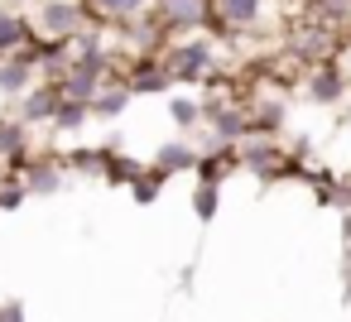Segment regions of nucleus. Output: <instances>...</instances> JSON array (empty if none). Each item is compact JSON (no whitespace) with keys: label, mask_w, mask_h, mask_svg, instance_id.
<instances>
[{"label":"nucleus","mask_w":351,"mask_h":322,"mask_svg":"<svg viewBox=\"0 0 351 322\" xmlns=\"http://www.w3.org/2000/svg\"><path fill=\"white\" fill-rule=\"evenodd\" d=\"M159 63L169 73L173 87H212L217 82V63H221V49L207 39V34H193V39H169L159 49Z\"/></svg>","instance_id":"obj_1"},{"label":"nucleus","mask_w":351,"mask_h":322,"mask_svg":"<svg viewBox=\"0 0 351 322\" xmlns=\"http://www.w3.org/2000/svg\"><path fill=\"white\" fill-rule=\"evenodd\" d=\"M25 207V188H20V178H5L0 183V212H20Z\"/></svg>","instance_id":"obj_22"},{"label":"nucleus","mask_w":351,"mask_h":322,"mask_svg":"<svg viewBox=\"0 0 351 322\" xmlns=\"http://www.w3.org/2000/svg\"><path fill=\"white\" fill-rule=\"evenodd\" d=\"M303 97H308V101H317V106H341V97H346V77H341L337 58H332V63H317V68L308 73Z\"/></svg>","instance_id":"obj_13"},{"label":"nucleus","mask_w":351,"mask_h":322,"mask_svg":"<svg viewBox=\"0 0 351 322\" xmlns=\"http://www.w3.org/2000/svg\"><path fill=\"white\" fill-rule=\"evenodd\" d=\"M130 101H135V97H130V92L121 87V77H116V82H106V87L87 101V116H92V121H121V116L130 111Z\"/></svg>","instance_id":"obj_17"},{"label":"nucleus","mask_w":351,"mask_h":322,"mask_svg":"<svg viewBox=\"0 0 351 322\" xmlns=\"http://www.w3.org/2000/svg\"><path fill=\"white\" fill-rule=\"evenodd\" d=\"M293 15H308V20H317V25H327V29H337V34L346 39V25H351V0H303Z\"/></svg>","instance_id":"obj_16"},{"label":"nucleus","mask_w":351,"mask_h":322,"mask_svg":"<svg viewBox=\"0 0 351 322\" xmlns=\"http://www.w3.org/2000/svg\"><path fill=\"white\" fill-rule=\"evenodd\" d=\"M169 121L178 130H193L197 125V97H169Z\"/></svg>","instance_id":"obj_20"},{"label":"nucleus","mask_w":351,"mask_h":322,"mask_svg":"<svg viewBox=\"0 0 351 322\" xmlns=\"http://www.w3.org/2000/svg\"><path fill=\"white\" fill-rule=\"evenodd\" d=\"M193 173H197V183H202V188H221V183L236 173V149H212V154H197Z\"/></svg>","instance_id":"obj_18"},{"label":"nucleus","mask_w":351,"mask_h":322,"mask_svg":"<svg viewBox=\"0 0 351 322\" xmlns=\"http://www.w3.org/2000/svg\"><path fill=\"white\" fill-rule=\"evenodd\" d=\"M217 207H221V188H202V183H197V193H193V212H197V221H212Z\"/></svg>","instance_id":"obj_21"},{"label":"nucleus","mask_w":351,"mask_h":322,"mask_svg":"<svg viewBox=\"0 0 351 322\" xmlns=\"http://www.w3.org/2000/svg\"><path fill=\"white\" fill-rule=\"evenodd\" d=\"M284 15H279V0H212V29L217 34H265L274 29Z\"/></svg>","instance_id":"obj_2"},{"label":"nucleus","mask_w":351,"mask_h":322,"mask_svg":"<svg viewBox=\"0 0 351 322\" xmlns=\"http://www.w3.org/2000/svg\"><path fill=\"white\" fill-rule=\"evenodd\" d=\"M149 15L159 20L164 39H193L212 29V0H154Z\"/></svg>","instance_id":"obj_5"},{"label":"nucleus","mask_w":351,"mask_h":322,"mask_svg":"<svg viewBox=\"0 0 351 322\" xmlns=\"http://www.w3.org/2000/svg\"><path fill=\"white\" fill-rule=\"evenodd\" d=\"M58 101H63V97H58V87H53V82H34V87L15 101V121H20L25 130L49 125V121H53V111H58Z\"/></svg>","instance_id":"obj_10"},{"label":"nucleus","mask_w":351,"mask_h":322,"mask_svg":"<svg viewBox=\"0 0 351 322\" xmlns=\"http://www.w3.org/2000/svg\"><path fill=\"white\" fill-rule=\"evenodd\" d=\"M29 159H34L29 130H25L15 116H5V121H0V169H5V173H20Z\"/></svg>","instance_id":"obj_12"},{"label":"nucleus","mask_w":351,"mask_h":322,"mask_svg":"<svg viewBox=\"0 0 351 322\" xmlns=\"http://www.w3.org/2000/svg\"><path fill=\"white\" fill-rule=\"evenodd\" d=\"M0 322H25V303H20V298L5 303V308H0Z\"/></svg>","instance_id":"obj_26"},{"label":"nucleus","mask_w":351,"mask_h":322,"mask_svg":"<svg viewBox=\"0 0 351 322\" xmlns=\"http://www.w3.org/2000/svg\"><path fill=\"white\" fill-rule=\"evenodd\" d=\"M5 178H10V173H5V169H0V183H5Z\"/></svg>","instance_id":"obj_28"},{"label":"nucleus","mask_w":351,"mask_h":322,"mask_svg":"<svg viewBox=\"0 0 351 322\" xmlns=\"http://www.w3.org/2000/svg\"><path fill=\"white\" fill-rule=\"evenodd\" d=\"M337 68H341V77H346V92H351V39H341V49H337Z\"/></svg>","instance_id":"obj_25"},{"label":"nucleus","mask_w":351,"mask_h":322,"mask_svg":"<svg viewBox=\"0 0 351 322\" xmlns=\"http://www.w3.org/2000/svg\"><path fill=\"white\" fill-rule=\"evenodd\" d=\"M29 44H34L29 15H20V10H5V5H0V58H10V53H20V49H29Z\"/></svg>","instance_id":"obj_15"},{"label":"nucleus","mask_w":351,"mask_h":322,"mask_svg":"<svg viewBox=\"0 0 351 322\" xmlns=\"http://www.w3.org/2000/svg\"><path fill=\"white\" fill-rule=\"evenodd\" d=\"M346 125H351V106H346Z\"/></svg>","instance_id":"obj_29"},{"label":"nucleus","mask_w":351,"mask_h":322,"mask_svg":"<svg viewBox=\"0 0 351 322\" xmlns=\"http://www.w3.org/2000/svg\"><path fill=\"white\" fill-rule=\"evenodd\" d=\"M159 183H164V178H159L154 169H145V173H140V178L130 183V193H135V202H149V197L159 193Z\"/></svg>","instance_id":"obj_24"},{"label":"nucleus","mask_w":351,"mask_h":322,"mask_svg":"<svg viewBox=\"0 0 351 322\" xmlns=\"http://www.w3.org/2000/svg\"><path fill=\"white\" fill-rule=\"evenodd\" d=\"M284 49H289V58L317 68V63H332V58H337L341 34L327 29V25H317V20H308V15H293L289 29H284Z\"/></svg>","instance_id":"obj_4"},{"label":"nucleus","mask_w":351,"mask_h":322,"mask_svg":"<svg viewBox=\"0 0 351 322\" xmlns=\"http://www.w3.org/2000/svg\"><path fill=\"white\" fill-rule=\"evenodd\" d=\"M121 87H125L130 97H164L173 82H169L159 53H140V58H125V63H121Z\"/></svg>","instance_id":"obj_6"},{"label":"nucleus","mask_w":351,"mask_h":322,"mask_svg":"<svg viewBox=\"0 0 351 322\" xmlns=\"http://www.w3.org/2000/svg\"><path fill=\"white\" fill-rule=\"evenodd\" d=\"M92 116H87V106H77V101H58V111H53V121H49V130H63V135H77L82 125H87Z\"/></svg>","instance_id":"obj_19"},{"label":"nucleus","mask_w":351,"mask_h":322,"mask_svg":"<svg viewBox=\"0 0 351 322\" xmlns=\"http://www.w3.org/2000/svg\"><path fill=\"white\" fill-rule=\"evenodd\" d=\"M197 164V145H188V140H169V145H159L154 149V173L159 178H173V173H188Z\"/></svg>","instance_id":"obj_14"},{"label":"nucleus","mask_w":351,"mask_h":322,"mask_svg":"<svg viewBox=\"0 0 351 322\" xmlns=\"http://www.w3.org/2000/svg\"><path fill=\"white\" fill-rule=\"evenodd\" d=\"M149 5L154 0H82V10H87V25L92 29H121V25H130V20H140V15H149Z\"/></svg>","instance_id":"obj_8"},{"label":"nucleus","mask_w":351,"mask_h":322,"mask_svg":"<svg viewBox=\"0 0 351 322\" xmlns=\"http://www.w3.org/2000/svg\"><path fill=\"white\" fill-rule=\"evenodd\" d=\"M236 169H250L255 178H279L289 169V154L279 140H260V135H245L236 145Z\"/></svg>","instance_id":"obj_7"},{"label":"nucleus","mask_w":351,"mask_h":322,"mask_svg":"<svg viewBox=\"0 0 351 322\" xmlns=\"http://www.w3.org/2000/svg\"><path fill=\"white\" fill-rule=\"evenodd\" d=\"M68 164H73V169H82V173H97L101 164H111V154H101V149H77Z\"/></svg>","instance_id":"obj_23"},{"label":"nucleus","mask_w":351,"mask_h":322,"mask_svg":"<svg viewBox=\"0 0 351 322\" xmlns=\"http://www.w3.org/2000/svg\"><path fill=\"white\" fill-rule=\"evenodd\" d=\"M34 44L20 49V53H10V58H0V97H5V101H20L39 82V73H34Z\"/></svg>","instance_id":"obj_9"},{"label":"nucleus","mask_w":351,"mask_h":322,"mask_svg":"<svg viewBox=\"0 0 351 322\" xmlns=\"http://www.w3.org/2000/svg\"><path fill=\"white\" fill-rule=\"evenodd\" d=\"M0 5H5V10H20V15H25V5H39V0H0Z\"/></svg>","instance_id":"obj_27"},{"label":"nucleus","mask_w":351,"mask_h":322,"mask_svg":"<svg viewBox=\"0 0 351 322\" xmlns=\"http://www.w3.org/2000/svg\"><path fill=\"white\" fill-rule=\"evenodd\" d=\"M29 29L39 44H73L87 29V10L82 0H39L29 15Z\"/></svg>","instance_id":"obj_3"},{"label":"nucleus","mask_w":351,"mask_h":322,"mask_svg":"<svg viewBox=\"0 0 351 322\" xmlns=\"http://www.w3.org/2000/svg\"><path fill=\"white\" fill-rule=\"evenodd\" d=\"M15 178H20L25 197H49V193L63 188V159H53V154H34Z\"/></svg>","instance_id":"obj_11"}]
</instances>
